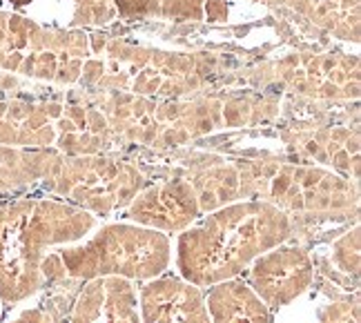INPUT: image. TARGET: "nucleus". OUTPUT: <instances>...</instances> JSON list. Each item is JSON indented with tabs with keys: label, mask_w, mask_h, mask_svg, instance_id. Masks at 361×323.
<instances>
[{
	"label": "nucleus",
	"mask_w": 361,
	"mask_h": 323,
	"mask_svg": "<svg viewBox=\"0 0 361 323\" xmlns=\"http://www.w3.org/2000/svg\"><path fill=\"white\" fill-rule=\"evenodd\" d=\"M293 232V219L268 201L219 207L178 232V276L203 290L239 279L263 252L290 241Z\"/></svg>",
	"instance_id": "obj_1"
},
{
	"label": "nucleus",
	"mask_w": 361,
	"mask_h": 323,
	"mask_svg": "<svg viewBox=\"0 0 361 323\" xmlns=\"http://www.w3.org/2000/svg\"><path fill=\"white\" fill-rule=\"evenodd\" d=\"M94 228V214L65 201L0 203V301L16 305L34 297L47 284V252L82 241Z\"/></svg>",
	"instance_id": "obj_2"
},
{
	"label": "nucleus",
	"mask_w": 361,
	"mask_h": 323,
	"mask_svg": "<svg viewBox=\"0 0 361 323\" xmlns=\"http://www.w3.org/2000/svg\"><path fill=\"white\" fill-rule=\"evenodd\" d=\"M59 259L63 274L69 279L121 276L128 281H149L168 270L172 243L168 234L136 223H107L76 245H65Z\"/></svg>",
	"instance_id": "obj_3"
},
{
	"label": "nucleus",
	"mask_w": 361,
	"mask_h": 323,
	"mask_svg": "<svg viewBox=\"0 0 361 323\" xmlns=\"http://www.w3.org/2000/svg\"><path fill=\"white\" fill-rule=\"evenodd\" d=\"M312 279L314 263L310 252L286 241L250 263L245 284L270 312H276L301 297Z\"/></svg>",
	"instance_id": "obj_4"
},
{
	"label": "nucleus",
	"mask_w": 361,
	"mask_h": 323,
	"mask_svg": "<svg viewBox=\"0 0 361 323\" xmlns=\"http://www.w3.org/2000/svg\"><path fill=\"white\" fill-rule=\"evenodd\" d=\"M141 323H212L205 290L183 276H157L138 290Z\"/></svg>",
	"instance_id": "obj_5"
},
{
	"label": "nucleus",
	"mask_w": 361,
	"mask_h": 323,
	"mask_svg": "<svg viewBox=\"0 0 361 323\" xmlns=\"http://www.w3.org/2000/svg\"><path fill=\"white\" fill-rule=\"evenodd\" d=\"M199 199L190 185L168 183L134 196L125 219L163 234H174L188 230L199 219Z\"/></svg>",
	"instance_id": "obj_6"
},
{
	"label": "nucleus",
	"mask_w": 361,
	"mask_h": 323,
	"mask_svg": "<svg viewBox=\"0 0 361 323\" xmlns=\"http://www.w3.org/2000/svg\"><path fill=\"white\" fill-rule=\"evenodd\" d=\"M69 323H141L132 281L121 276L85 281L69 315Z\"/></svg>",
	"instance_id": "obj_7"
},
{
	"label": "nucleus",
	"mask_w": 361,
	"mask_h": 323,
	"mask_svg": "<svg viewBox=\"0 0 361 323\" xmlns=\"http://www.w3.org/2000/svg\"><path fill=\"white\" fill-rule=\"evenodd\" d=\"M205 301L212 323H272V312L241 279L212 286Z\"/></svg>",
	"instance_id": "obj_8"
},
{
	"label": "nucleus",
	"mask_w": 361,
	"mask_h": 323,
	"mask_svg": "<svg viewBox=\"0 0 361 323\" xmlns=\"http://www.w3.org/2000/svg\"><path fill=\"white\" fill-rule=\"evenodd\" d=\"M43 174L45 165L40 159L23 157V154L13 152H0V194L30 185Z\"/></svg>",
	"instance_id": "obj_9"
},
{
	"label": "nucleus",
	"mask_w": 361,
	"mask_h": 323,
	"mask_svg": "<svg viewBox=\"0 0 361 323\" xmlns=\"http://www.w3.org/2000/svg\"><path fill=\"white\" fill-rule=\"evenodd\" d=\"M332 263L345 274H359V228H353L345 236L332 245Z\"/></svg>",
	"instance_id": "obj_10"
},
{
	"label": "nucleus",
	"mask_w": 361,
	"mask_h": 323,
	"mask_svg": "<svg viewBox=\"0 0 361 323\" xmlns=\"http://www.w3.org/2000/svg\"><path fill=\"white\" fill-rule=\"evenodd\" d=\"M319 323H359V297L330 303L319 310Z\"/></svg>",
	"instance_id": "obj_11"
},
{
	"label": "nucleus",
	"mask_w": 361,
	"mask_h": 323,
	"mask_svg": "<svg viewBox=\"0 0 361 323\" xmlns=\"http://www.w3.org/2000/svg\"><path fill=\"white\" fill-rule=\"evenodd\" d=\"M11 323H45V315L40 310H25L20 317H16Z\"/></svg>",
	"instance_id": "obj_12"
}]
</instances>
